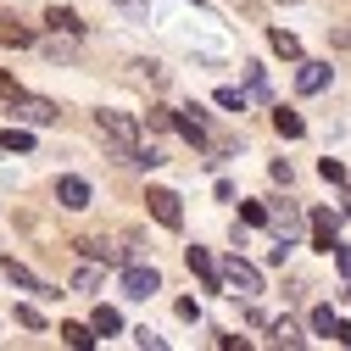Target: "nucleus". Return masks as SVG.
Here are the masks:
<instances>
[{
    "instance_id": "nucleus-1",
    "label": "nucleus",
    "mask_w": 351,
    "mask_h": 351,
    "mask_svg": "<svg viewBox=\"0 0 351 351\" xmlns=\"http://www.w3.org/2000/svg\"><path fill=\"white\" fill-rule=\"evenodd\" d=\"M95 128H101V140L112 145V156H134L140 151V128H134V117L128 112H95Z\"/></svg>"
},
{
    "instance_id": "nucleus-2",
    "label": "nucleus",
    "mask_w": 351,
    "mask_h": 351,
    "mask_svg": "<svg viewBox=\"0 0 351 351\" xmlns=\"http://www.w3.org/2000/svg\"><path fill=\"white\" fill-rule=\"evenodd\" d=\"M217 279H223L229 295H262V268L245 262V256H229L223 268H217Z\"/></svg>"
},
{
    "instance_id": "nucleus-3",
    "label": "nucleus",
    "mask_w": 351,
    "mask_h": 351,
    "mask_svg": "<svg viewBox=\"0 0 351 351\" xmlns=\"http://www.w3.org/2000/svg\"><path fill=\"white\" fill-rule=\"evenodd\" d=\"M145 206H151V217H156L162 229H184V206H179V195H173V190H151Z\"/></svg>"
},
{
    "instance_id": "nucleus-4",
    "label": "nucleus",
    "mask_w": 351,
    "mask_h": 351,
    "mask_svg": "<svg viewBox=\"0 0 351 351\" xmlns=\"http://www.w3.org/2000/svg\"><path fill=\"white\" fill-rule=\"evenodd\" d=\"M156 290H162L156 268H140V262H128V268H123V295H128V301H145V295H156Z\"/></svg>"
},
{
    "instance_id": "nucleus-5",
    "label": "nucleus",
    "mask_w": 351,
    "mask_h": 351,
    "mask_svg": "<svg viewBox=\"0 0 351 351\" xmlns=\"http://www.w3.org/2000/svg\"><path fill=\"white\" fill-rule=\"evenodd\" d=\"M12 117H17V123H56V106L17 90V95H12Z\"/></svg>"
},
{
    "instance_id": "nucleus-6",
    "label": "nucleus",
    "mask_w": 351,
    "mask_h": 351,
    "mask_svg": "<svg viewBox=\"0 0 351 351\" xmlns=\"http://www.w3.org/2000/svg\"><path fill=\"white\" fill-rule=\"evenodd\" d=\"M268 229H274L285 245H295V240H301V212H295L290 201H279V206L268 212Z\"/></svg>"
},
{
    "instance_id": "nucleus-7",
    "label": "nucleus",
    "mask_w": 351,
    "mask_h": 351,
    "mask_svg": "<svg viewBox=\"0 0 351 351\" xmlns=\"http://www.w3.org/2000/svg\"><path fill=\"white\" fill-rule=\"evenodd\" d=\"M306 223H313V245L329 256V251H335V234H340V212H324V206H318Z\"/></svg>"
},
{
    "instance_id": "nucleus-8",
    "label": "nucleus",
    "mask_w": 351,
    "mask_h": 351,
    "mask_svg": "<svg viewBox=\"0 0 351 351\" xmlns=\"http://www.w3.org/2000/svg\"><path fill=\"white\" fill-rule=\"evenodd\" d=\"M56 201H62L67 212H84V206H90V184L67 173V179H56Z\"/></svg>"
},
{
    "instance_id": "nucleus-9",
    "label": "nucleus",
    "mask_w": 351,
    "mask_h": 351,
    "mask_svg": "<svg viewBox=\"0 0 351 351\" xmlns=\"http://www.w3.org/2000/svg\"><path fill=\"white\" fill-rule=\"evenodd\" d=\"M329 84V62H301V73H295V90L301 95H318Z\"/></svg>"
},
{
    "instance_id": "nucleus-10",
    "label": "nucleus",
    "mask_w": 351,
    "mask_h": 351,
    "mask_svg": "<svg viewBox=\"0 0 351 351\" xmlns=\"http://www.w3.org/2000/svg\"><path fill=\"white\" fill-rule=\"evenodd\" d=\"M190 274H195V279H201L206 290H223V279H217V262H212V256H206L201 245H190Z\"/></svg>"
},
{
    "instance_id": "nucleus-11",
    "label": "nucleus",
    "mask_w": 351,
    "mask_h": 351,
    "mask_svg": "<svg viewBox=\"0 0 351 351\" xmlns=\"http://www.w3.org/2000/svg\"><path fill=\"white\" fill-rule=\"evenodd\" d=\"M173 128H179L190 145H206V123H201L195 112H173Z\"/></svg>"
},
{
    "instance_id": "nucleus-12",
    "label": "nucleus",
    "mask_w": 351,
    "mask_h": 351,
    "mask_svg": "<svg viewBox=\"0 0 351 351\" xmlns=\"http://www.w3.org/2000/svg\"><path fill=\"white\" fill-rule=\"evenodd\" d=\"M245 95H251V101H274V84H268L262 67H245Z\"/></svg>"
},
{
    "instance_id": "nucleus-13",
    "label": "nucleus",
    "mask_w": 351,
    "mask_h": 351,
    "mask_svg": "<svg viewBox=\"0 0 351 351\" xmlns=\"http://www.w3.org/2000/svg\"><path fill=\"white\" fill-rule=\"evenodd\" d=\"M45 23H51L56 34H73V39L84 34V23H78V12H62V6H51V12H45Z\"/></svg>"
},
{
    "instance_id": "nucleus-14",
    "label": "nucleus",
    "mask_w": 351,
    "mask_h": 351,
    "mask_svg": "<svg viewBox=\"0 0 351 351\" xmlns=\"http://www.w3.org/2000/svg\"><path fill=\"white\" fill-rule=\"evenodd\" d=\"M274 128H279L285 140H301V134H306V123H301V112H285V106L274 112Z\"/></svg>"
},
{
    "instance_id": "nucleus-15",
    "label": "nucleus",
    "mask_w": 351,
    "mask_h": 351,
    "mask_svg": "<svg viewBox=\"0 0 351 351\" xmlns=\"http://www.w3.org/2000/svg\"><path fill=\"white\" fill-rule=\"evenodd\" d=\"M90 329H95V335H117V329H123L117 306H106V301H101V306H95V318H90Z\"/></svg>"
},
{
    "instance_id": "nucleus-16",
    "label": "nucleus",
    "mask_w": 351,
    "mask_h": 351,
    "mask_svg": "<svg viewBox=\"0 0 351 351\" xmlns=\"http://www.w3.org/2000/svg\"><path fill=\"white\" fill-rule=\"evenodd\" d=\"M0 151H17V156H23V151H34V134H28V128H17V123H12L6 134H0Z\"/></svg>"
},
{
    "instance_id": "nucleus-17",
    "label": "nucleus",
    "mask_w": 351,
    "mask_h": 351,
    "mask_svg": "<svg viewBox=\"0 0 351 351\" xmlns=\"http://www.w3.org/2000/svg\"><path fill=\"white\" fill-rule=\"evenodd\" d=\"M268 45H274V51H279V56H290V62H295V56H301V39H295V34H290V28H274V34H268Z\"/></svg>"
},
{
    "instance_id": "nucleus-18",
    "label": "nucleus",
    "mask_w": 351,
    "mask_h": 351,
    "mask_svg": "<svg viewBox=\"0 0 351 351\" xmlns=\"http://www.w3.org/2000/svg\"><path fill=\"white\" fill-rule=\"evenodd\" d=\"M62 340L78 346V351H90V346H95V329H90V324H62Z\"/></svg>"
},
{
    "instance_id": "nucleus-19",
    "label": "nucleus",
    "mask_w": 351,
    "mask_h": 351,
    "mask_svg": "<svg viewBox=\"0 0 351 351\" xmlns=\"http://www.w3.org/2000/svg\"><path fill=\"white\" fill-rule=\"evenodd\" d=\"M78 251H84V256H95V262H123V251L106 245V240H78Z\"/></svg>"
},
{
    "instance_id": "nucleus-20",
    "label": "nucleus",
    "mask_w": 351,
    "mask_h": 351,
    "mask_svg": "<svg viewBox=\"0 0 351 351\" xmlns=\"http://www.w3.org/2000/svg\"><path fill=\"white\" fill-rule=\"evenodd\" d=\"M28 39H34V34H28L23 23H12V17H0V45H28Z\"/></svg>"
},
{
    "instance_id": "nucleus-21",
    "label": "nucleus",
    "mask_w": 351,
    "mask_h": 351,
    "mask_svg": "<svg viewBox=\"0 0 351 351\" xmlns=\"http://www.w3.org/2000/svg\"><path fill=\"white\" fill-rule=\"evenodd\" d=\"M274 340H279V346H306V335H301L290 318H279V324H274Z\"/></svg>"
},
{
    "instance_id": "nucleus-22",
    "label": "nucleus",
    "mask_w": 351,
    "mask_h": 351,
    "mask_svg": "<svg viewBox=\"0 0 351 351\" xmlns=\"http://www.w3.org/2000/svg\"><path fill=\"white\" fill-rule=\"evenodd\" d=\"M95 285H101V268H78V274H73V290H78V295H90Z\"/></svg>"
},
{
    "instance_id": "nucleus-23",
    "label": "nucleus",
    "mask_w": 351,
    "mask_h": 351,
    "mask_svg": "<svg viewBox=\"0 0 351 351\" xmlns=\"http://www.w3.org/2000/svg\"><path fill=\"white\" fill-rule=\"evenodd\" d=\"M318 173H324L329 184H346V162H335V156H324V162H318Z\"/></svg>"
},
{
    "instance_id": "nucleus-24",
    "label": "nucleus",
    "mask_w": 351,
    "mask_h": 351,
    "mask_svg": "<svg viewBox=\"0 0 351 351\" xmlns=\"http://www.w3.org/2000/svg\"><path fill=\"white\" fill-rule=\"evenodd\" d=\"M145 123H151V134H167V128H173V112H167V106H151Z\"/></svg>"
},
{
    "instance_id": "nucleus-25",
    "label": "nucleus",
    "mask_w": 351,
    "mask_h": 351,
    "mask_svg": "<svg viewBox=\"0 0 351 351\" xmlns=\"http://www.w3.org/2000/svg\"><path fill=\"white\" fill-rule=\"evenodd\" d=\"M240 223H256V229H262V223H268V206H256V201H245V206H240Z\"/></svg>"
},
{
    "instance_id": "nucleus-26",
    "label": "nucleus",
    "mask_w": 351,
    "mask_h": 351,
    "mask_svg": "<svg viewBox=\"0 0 351 351\" xmlns=\"http://www.w3.org/2000/svg\"><path fill=\"white\" fill-rule=\"evenodd\" d=\"M217 106H229V112H245V95H240V90H217Z\"/></svg>"
},
{
    "instance_id": "nucleus-27",
    "label": "nucleus",
    "mask_w": 351,
    "mask_h": 351,
    "mask_svg": "<svg viewBox=\"0 0 351 351\" xmlns=\"http://www.w3.org/2000/svg\"><path fill=\"white\" fill-rule=\"evenodd\" d=\"M329 324H335L329 306H313V329H318V335H329Z\"/></svg>"
},
{
    "instance_id": "nucleus-28",
    "label": "nucleus",
    "mask_w": 351,
    "mask_h": 351,
    "mask_svg": "<svg viewBox=\"0 0 351 351\" xmlns=\"http://www.w3.org/2000/svg\"><path fill=\"white\" fill-rule=\"evenodd\" d=\"M335 268H340V279H351V251L335 240Z\"/></svg>"
},
{
    "instance_id": "nucleus-29",
    "label": "nucleus",
    "mask_w": 351,
    "mask_h": 351,
    "mask_svg": "<svg viewBox=\"0 0 351 351\" xmlns=\"http://www.w3.org/2000/svg\"><path fill=\"white\" fill-rule=\"evenodd\" d=\"M329 335H335L340 346H351V324H340V318H335V324H329Z\"/></svg>"
},
{
    "instance_id": "nucleus-30",
    "label": "nucleus",
    "mask_w": 351,
    "mask_h": 351,
    "mask_svg": "<svg viewBox=\"0 0 351 351\" xmlns=\"http://www.w3.org/2000/svg\"><path fill=\"white\" fill-rule=\"evenodd\" d=\"M12 95H17V84H12L6 73H0V101H12Z\"/></svg>"
},
{
    "instance_id": "nucleus-31",
    "label": "nucleus",
    "mask_w": 351,
    "mask_h": 351,
    "mask_svg": "<svg viewBox=\"0 0 351 351\" xmlns=\"http://www.w3.org/2000/svg\"><path fill=\"white\" fill-rule=\"evenodd\" d=\"M112 6H123V12H140V6H145V0H112Z\"/></svg>"
},
{
    "instance_id": "nucleus-32",
    "label": "nucleus",
    "mask_w": 351,
    "mask_h": 351,
    "mask_svg": "<svg viewBox=\"0 0 351 351\" xmlns=\"http://www.w3.org/2000/svg\"><path fill=\"white\" fill-rule=\"evenodd\" d=\"M346 184H351V173H346Z\"/></svg>"
},
{
    "instance_id": "nucleus-33",
    "label": "nucleus",
    "mask_w": 351,
    "mask_h": 351,
    "mask_svg": "<svg viewBox=\"0 0 351 351\" xmlns=\"http://www.w3.org/2000/svg\"><path fill=\"white\" fill-rule=\"evenodd\" d=\"M346 212H351V206H346Z\"/></svg>"
}]
</instances>
